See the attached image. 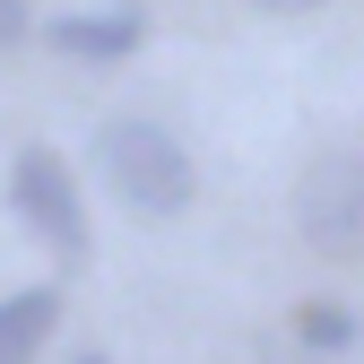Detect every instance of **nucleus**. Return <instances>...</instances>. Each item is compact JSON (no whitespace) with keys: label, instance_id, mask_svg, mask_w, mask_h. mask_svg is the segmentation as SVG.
<instances>
[{"label":"nucleus","instance_id":"7ed1b4c3","mask_svg":"<svg viewBox=\"0 0 364 364\" xmlns=\"http://www.w3.org/2000/svg\"><path fill=\"white\" fill-rule=\"evenodd\" d=\"M295 225H304L312 252L355 260L364 252V165L355 156H321L304 173V191H295Z\"/></svg>","mask_w":364,"mask_h":364},{"label":"nucleus","instance_id":"20e7f679","mask_svg":"<svg viewBox=\"0 0 364 364\" xmlns=\"http://www.w3.org/2000/svg\"><path fill=\"white\" fill-rule=\"evenodd\" d=\"M43 43L70 53V61H122V53H139V43H148V9H139V0H113V9H70V18L43 26Z\"/></svg>","mask_w":364,"mask_h":364},{"label":"nucleus","instance_id":"423d86ee","mask_svg":"<svg viewBox=\"0 0 364 364\" xmlns=\"http://www.w3.org/2000/svg\"><path fill=\"white\" fill-rule=\"evenodd\" d=\"M295 330H304V347H355V312L347 304H304Z\"/></svg>","mask_w":364,"mask_h":364},{"label":"nucleus","instance_id":"39448f33","mask_svg":"<svg viewBox=\"0 0 364 364\" xmlns=\"http://www.w3.org/2000/svg\"><path fill=\"white\" fill-rule=\"evenodd\" d=\"M53 330H61V287H18L0 304V364H35Z\"/></svg>","mask_w":364,"mask_h":364},{"label":"nucleus","instance_id":"6e6552de","mask_svg":"<svg viewBox=\"0 0 364 364\" xmlns=\"http://www.w3.org/2000/svg\"><path fill=\"white\" fill-rule=\"evenodd\" d=\"M252 9H269V18H304V9H321V0H252Z\"/></svg>","mask_w":364,"mask_h":364},{"label":"nucleus","instance_id":"0eeeda50","mask_svg":"<svg viewBox=\"0 0 364 364\" xmlns=\"http://www.w3.org/2000/svg\"><path fill=\"white\" fill-rule=\"evenodd\" d=\"M9 43H26V0H0V53Z\"/></svg>","mask_w":364,"mask_h":364},{"label":"nucleus","instance_id":"1a4fd4ad","mask_svg":"<svg viewBox=\"0 0 364 364\" xmlns=\"http://www.w3.org/2000/svg\"><path fill=\"white\" fill-rule=\"evenodd\" d=\"M78 364H113V355H78Z\"/></svg>","mask_w":364,"mask_h":364},{"label":"nucleus","instance_id":"f03ea898","mask_svg":"<svg viewBox=\"0 0 364 364\" xmlns=\"http://www.w3.org/2000/svg\"><path fill=\"white\" fill-rule=\"evenodd\" d=\"M9 208L43 235V252H61V260H87V208H78V182L53 148H18L9 165Z\"/></svg>","mask_w":364,"mask_h":364},{"label":"nucleus","instance_id":"f257e3e1","mask_svg":"<svg viewBox=\"0 0 364 364\" xmlns=\"http://www.w3.org/2000/svg\"><path fill=\"white\" fill-rule=\"evenodd\" d=\"M96 173L113 182V200L139 208V217H182V208H191V191H200L182 139H173L165 122H139V113H122V122L96 130Z\"/></svg>","mask_w":364,"mask_h":364}]
</instances>
